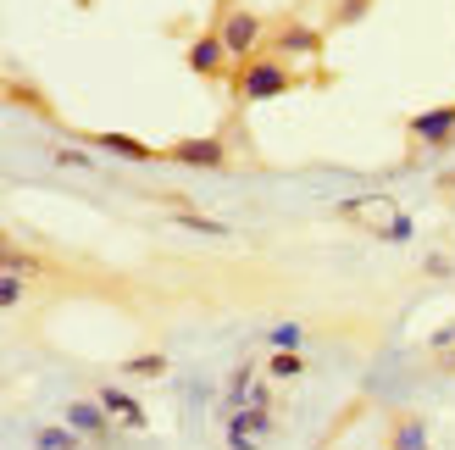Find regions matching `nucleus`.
Listing matches in <instances>:
<instances>
[{
	"label": "nucleus",
	"instance_id": "f257e3e1",
	"mask_svg": "<svg viewBox=\"0 0 455 450\" xmlns=\"http://www.w3.org/2000/svg\"><path fill=\"white\" fill-rule=\"evenodd\" d=\"M311 84L306 73H294V61L272 56V51H256L234 61V78H228V95H234L239 106H256V100H272V95H289V89Z\"/></svg>",
	"mask_w": 455,
	"mask_h": 450
},
{
	"label": "nucleus",
	"instance_id": "f03ea898",
	"mask_svg": "<svg viewBox=\"0 0 455 450\" xmlns=\"http://www.w3.org/2000/svg\"><path fill=\"white\" fill-rule=\"evenodd\" d=\"M333 217H345V222H367L372 234L383 239H411V217L395 212V200H383V195H361V200H345Z\"/></svg>",
	"mask_w": 455,
	"mask_h": 450
},
{
	"label": "nucleus",
	"instance_id": "7ed1b4c3",
	"mask_svg": "<svg viewBox=\"0 0 455 450\" xmlns=\"http://www.w3.org/2000/svg\"><path fill=\"white\" fill-rule=\"evenodd\" d=\"M261 51H272V56H283V61H311V56H323V28H311V22H294V17H278L267 28V44Z\"/></svg>",
	"mask_w": 455,
	"mask_h": 450
},
{
	"label": "nucleus",
	"instance_id": "20e7f679",
	"mask_svg": "<svg viewBox=\"0 0 455 450\" xmlns=\"http://www.w3.org/2000/svg\"><path fill=\"white\" fill-rule=\"evenodd\" d=\"M267 28H272V22H261L256 12H239V6H228L222 22H217V34H222V44H228V56H234V61L256 56L261 44H267Z\"/></svg>",
	"mask_w": 455,
	"mask_h": 450
},
{
	"label": "nucleus",
	"instance_id": "39448f33",
	"mask_svg": "<svg viewBox=\"0 0 455 450\" xmlns=\"http://www.w3.org/2000/svg\"><path fill=\"white\" fill-rule=\"evenodd\" d=\"M267 429H272V400H267V390H250V406L234 412V422H228V445H234V450H256Z\"/></svg>",
	"mask_w": 455,
	"mask_h": 450
},
{
	"label": "nucleus",
	"instance_id": "423d86ee",
	"mask_svg": "<svg viewBox=\"0 0 455 450\" xmlns=\"http://www.w3.org/2000/svg\"><path fill=\"white\" fill-rule=\"evenodd\" d=\"M189 73H200V78H212V84H228L234 78V56H228V44H222V34L217 28H206L195 44H189Z\"/></svg>",
	"mask_w": 455,
	"mask_h": 450
},
{
	"label": "nucleus",
	"instance_id": "0eeeda50",
	"mask_svg": "<svg viewBox=\"0 0 455 450\" xmlns=\"http://www.w3.org/2000/svg\"><path fill=\"white\" fill-rule=\"evenodd\" d=\"M405 133H411V145H422V150H444V145H455V106L417 111V117L405 123Z\"/></svg>",
	"mask_w": 455,
	"mask_h": 450
},
{
	"label": "nucleus",
	"instance_id": "6e6552de",
	"mask_svg": "<svg viewBox=\"0 0 455 450\" xmlns=\"http://www.w3.org/2000/svg\"><path fill=\"white\" fill-rule=\"evenodd\" d=\"M162 156H167V162H184V167H206V173H222L228 167V145L217 140V133H206V140H178Z\"/></svg>",
	"mask_w": 455,
	"mask_h": 450
},
{
	"label": "nucleus",
	"instance_id": "1a4fd4ad",
	"mask_svg": "<svg viewBox=\"0 0 455 450\" xmlns=\"http://www.w3.org/2000/svg\"><path fill=\"white\" fill-rule=\"evenodd\" d=\"M95 150H106V156H123V162H162V150L156 145H145V140H128V133H84Z\"/></svg>",
	"mask_w": 455,
	"mask_h": 450
},
{
	"label": "nucleus",
	"instance_id": "9d476101",
	"mask_svg": "<svg viewBox=\"0 0 455 450\" xmlns=\"http://www.w3.org/2000/svg\"><path fill=\"white\" fill-rule=\"evenodd\" d=\"M67 429H73V434H89V439H100V434L111 429V417H106L100 400H73V406H67Z\"/></svg>",
	"mask_w": 455,
	"mask_h": 450
},
{
	"label": "nucleus",
	"instance_id": "9b49d317",
	"mask_svg": "<svg viewBox=\"0 0 455 450\" xmlns=\"http://www.w3.org/2000/svg\"><path fill=\"white\" fill-rule=\"evenodd\" d=\"M100 406H106V417L111 422H123V429H145V406H140V400H133V395H123V390H100Z\"/></svg>",
	"mask_w": 455,
	"mask_h": 450
},
{
	"label": "nucleus",
	"instance_id": "f8f14e48",
	"mask_svg": "<svg viewBox=\"0 0 455 450\" xmlns=\"http://www.w3.org/2000/svg\"><path fill=\"white\" fill-rule=\"evenodd\" d=\"M6 100H12V106H22V111H34V117H44V123H56V106L44 100L34 84H22V78H6Z\"/></svg>",
	"mask_w": 455,
	"mask_h": 450
},
{
	"label": "nucleus",
	"instance_id": "ddd939ff",
	"mask_svg": "<svg viewBox=\"0 0 455 450\" xmlns=\"http://www.w3.org/2000/svg\"><path fill=\"white\" fill-rule=\"evenodd\" d=\"M389 450H427V422H422L417 412L395 417V429H389Z\"/></svg>",
	"mask_w": 455,
	"mask_h": 450
},
{
	"label": "nucleus",
	"instance_id": "4468645a",
	"mask_svg": "<svg viewBox=\"0 0 455 450\" xmlns=\"http://www.w3.org/2000/svg\"><path fill=\"white\" fill-rule=\"evenodd\" d=\"M123 373L128 378H162L167 373V356L156 350V356H133V362H123Z\"/></svg>",
	"mask_w": 455,
	"mask_h": 450
},
{
	"label": "nucleus",
	"instance_id": "2eb2a0df",
	"mask_svg": "<svg viewBox=\"0 0 455 450\" xmlns=\"http://www.w3.org/2000/svg\"><path fill=\"white\" fill-rule=\"evenodd\" d=\"M367 6H372V0H339V6H333V28H350V22H361V17H367Z\"/></svg>",
	"mask_w": 455,
	"mask_h": 450
},
{
	"label": "nucleus",
	"instance_id": "dca6fc26",
	"mask_svg": "<svg viewBox=\"0 0 455 450\" xmlns=\"http://www.w3.org/2000/svg\"><path fill=\"white\" fill-rule=\"evenodd\" d=\"M272 378H300L306 373V362H300V356H294V350H278V356H272V367H267Z\"/></svg>",
	"mask_w": 455,
	"mask_h": 450
},
{
	"label": "nucleus",
	"instance_id": "f3484780",
	"mask_svg": "<svg viewBox=\"0 0 455 450\" xmlns=\"http://www.w3.org/2000/svg\"><path fill=\"white\" fill-rule=\"evenodd\" d=\"M39 450H78V434L73 429H44L39 434Z\"/></svg>",
	"mask_w": 455,
	"mask_h": 450
},
{
	"label": "nucleus",
	"instance_id": "a211bd4d",
	"mask_svg": "<svg viewBox=\"0 0 455 450\" xmlns=\"http://www.w3.org/2000/svg\"><path fill=\"white\" fill-rule=\"evenodd\" d=\"M272 345H278V350H294V345H300V328H294V323L272 328Z\"/></svg>",
	"mask_w": 455,
	"mask_h": 450
},
{
	"label": "nucleus",
	"instance_id": "6ab92c4d",
	"mask_svg": "<svg viewBox=\"0 0 455 450\" xmlns=\"http://www.w3.org/2000/svg\"><path fill=\"white\" fill-rule=\"evenodd\" d=\"M0 301H6V306H17V301H22V284H17V273H6V284H0Z\"/></svg>",
	"mask_w": 455,
	"mask_h": 450
},
{
	"label": "nucleus",
	"instance_id": "aec40b11",
	"mask_svg": "<svg viewBox=\"0 0 455 450\" xmlns=\"http://www.w3.org/2000/svg\"><path fill=\"white\" fill-rule=\"evenodd\" d=\"M56 162H61V167H89V156H84V150H67V145H61V150H56Z\"/></svg>",
	"mask_w": 455,
	"mask_h": 450
},
{
	"label": "nucleus",
	"instance_id": "412c9836",
	"mask_svg": "<svg viewBox=\"0 0 455 450\" xmlns=\"http://www.w3.org/2000/svg\"><path fill=\"white\" fill-rule=\"evenodd\" d=\"M444 189H455V173H450V178H444Z\"/></svg>",
	"mask_w": 455,
	"mask_h": 450
}]
</instances>
